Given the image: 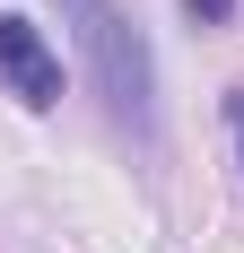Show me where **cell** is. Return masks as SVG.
Returning a JSON list of instances; mask_svg holds the SVG:
<instances>
[{
    "label": "cell",
    "mask_w": 244,
    "mask_h": 253,
    "mask_svg": "<svg viewBox=\"0 0 244 253\" xmlns=\"http://www.w3.org/2000/svg\"><path fill=\"white\" fill-rule=\"evenodd\" d=\"M79 52H87V79L105 96V123L131 131L140 149H157L166 105H157V52H148L140 18H122L114 0H79Z\"/></svg>",
    "instance_id": "6da1fadb"
},
{
    "label": "cell",
    "mask_w": 244,
    "mask_h": 253,
    "mask_svg": "<svg viewBox=\"0 0 244 253\" xmlns=\"http://www.w3.org/2000/svg\"><path fill=\"white\" fill-rule=\"evenodd\" d=\"M0 87L26 105V114H52L61 105V52L44 44V26L0 9Z\"/></svg>",
    "instance_id": "7a4b0ae2"
},
{
    "label": "cell",
    "mask_w": 244,
    "mask_h": 253,
    "mask_svg": "<svg viewBox=\"0 0 244 253\" xmlns=\"http://www.w3.org/2000/svg\"><path fill=\"white\" fill-rule=\"evenodd\" d=\"M174 9H183V26H192V35H218V26H236L244 0H174Z\"/></svg>",
    "instance_id": "3957f363"
},
{
    "label": "cell",
    "mask_w": 244,
    "mask_h": 253,
    "mask_svg": "<svg viewBox=\"0 0 244 253\" xmlns=\"http://www.w3.org/2000/svg\"><path fill=\"white\" fill-rule=\"evenodd\" d=\"M227 131H236V166H244V79L227 87Z\"/></svg>",
    "instance_id": "277c9868"
}]
</instances>
